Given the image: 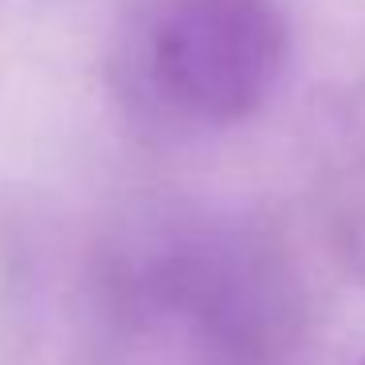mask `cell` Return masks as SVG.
I'll list each match as a JSON object with an SVG mask.
<instances>
[{"instance_id": "obj_1", "label": "cell", "mask_w": 365, "mask_h": 365, "mask_svg": "<svg viewBox=\"0 0 365 365\" xmlns=\"http://www.w3.org/2000/svg\"><path fill=\"white\" fill-rule=\"evenodd\" d=\"M287 24L271 0H173L150 40L158 91L200 122H240L275 91Z\"/></svg>"}, {"instance_id": "obj_2", "label": "cell", "mask_w": 365, "mask_h": 365, "mask_svg": "<svg viewBox=\"0 0 365 365\" xmlns=\"http://www.w3.org/2000/svg\"><path fill=\"white\" fill-rule=\"evenodd\" d=\"M361 365H365V361H361Z\"/></svg>"}]
</instances>
